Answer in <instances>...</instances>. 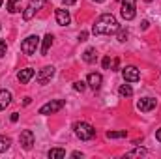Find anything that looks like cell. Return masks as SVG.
Masks as SVG:
<instances>
[{
    "instance_id": "13",
    "label": "cell",
    "mask_w": 161,
    "mask_h": 159,
    "mask_svg": "<svg viewBox=\"0 0 161 159\" xmlns=\"http://www.w3.org/2000/svg\"><path fill=\"white\" fill-rule=\"evenodd\" d=\"M32 77H34V69H32V68H25V69H21V71L17 73V79H19L21 84H26Z\"/></svg>"
},
{
    "instance_id": "16",
    "label": "cell",
    "mask_w": 161,
    "mask_h": 159,
    "mask_svg": "<svg viewBox=\"0 0 161 159\" xmlns=\"http://www.w3.org/2000/svg\"><path fill=\"white\" fill-rule=\"evenodd\" d=\"M49 159H64L66 157V150L64 148H53V150H49Z\"/></svg>"
},
{
    "instance_id": "21",
    "label": "cell",
    "mask_w": 161,
    "mask_h": 159,
    "mask_svg": "<svg viewBox=\"0 0 161 159\" xmlns=\"http://www.w3.org/2000/svg\"><path fill=\"white\" fill-rule=\"evenodd\" d=\"M9 144H11V140H9L8 137L0 135V154H2V152H6V150L9 148Z\"/></svg>"
},
{
    "instance_id": "28",
    "label": "cell",
    "mask_w": 161,
    "mask_h": 159,
    "mask_svg": "<svg viewBox=\"0 0 161 159\" xmlns=\"http://www.w3.org/2000/svg\"><path fill=\"white\" fill-rule=\"evenodd\" d=\"M86 38H88V32H80L79 34V41H86Z\"/></svg>"
},
{
    "instance_id": "31",
    "label": "cell",
    "mask_w": 161,
    "mask_h": 159,
    "mask_svg": "<svg viewBox=\"0 0 161 159\" xmlns=\"http://www.w3.org/2000/svg\"><path fill=\"white\" fill-rule=\"evenodd\" d=\"M17 120H19V114H17V112H13V114H11V122H17Z\"/></svg>"
},
{
    "instance_id": "3",
    "label": "cell",
    "mask_w": 161,
    "mask_h": 159,
    "mask_svg": "<svg viewBox=\"0 0 161 159\" xmlns=\"http://www.w3.org/2000/svg\"><path fill=\"white\" fill-rule=\"evenodd\" d=\"M38 45H40V38H38V36H28L26 40L21 43V51H23L26 56H32V54H36Z\"/></svg>"
},
{
    "instance_id": "4",
    "label": "cell",
    "mask_w": 161,
    "mask_h": 159,
    "mask_svg": "<svg viewBox=\"0 0 161 159\" xmlns=\"http://www.w3.org/2000/svg\"><path fill=\"white\" fill-rule=\"evenodd\" d=\"M135 9H137V0H122V19H125V21L135 19Z\"/></svg>"
},
{
    "instance_id": "6",
    "label": "cell",
    "mask_w": 161,
    "mask_h": 159,
    "mask_svg": "<svg viewBox=\"0 0 161 159\" xmlns=\"http://www.w3.org/2000/svg\"><path fill=\"white\" fill-rule=\"evenodd\" d=\"M64 107V99H54V101H49V103H45L43 107L40 109V114H54V112H58L60 109Z\"/></svg>"
},
{
    "instance_id": "14",
    "label": "cell",
    "mask_w": 161,
    "mask_h": 159,
    "mask_svg": "<svg viewBox=\"0 0 161 159\" xmlns=\"http://www.w3.org/2000/svg\"><path fill=\"white\" fill-rule=\"evenodd\" d=\"M11 103V92L9 90H0V111H4Z\"/></svg>"
},
{
    "instance_id": "19",
    "label": "cell",
    "mask_w": 161,
    "mask_h": 159,
    "mask_svg": "<svg viewBox=\"0 0 161 159\" xmlns=\"http://www.w3.org/2000/svg\"><path fill=\"white\" fill-rule=\"evenodd\" d=\"M118 94H120L122 97H129V96H133V88H131L129 84H122L120 90H118Z\"/></svg>"
},
{
    "instance_id": "32",
    "label": "cell",
    "mask_w": 161,
    "mask_h": 159,
    "mask_svg": "<svg viewBox=\"0 0 161 159\" xmlns=\"http://www.w3.org/2000/svg\"><path fill=\"white\" fill-rule=\"evenodd\" d=\"M71 156H73V157H82V154H80V152H73Z\"/></svg>"
},
{
    "instance_id": "17",
    "label": "cell",
    "mask_w": 161,
    "mask_h": 159,
    "mask_svg": "<svg viewBox=\"0 0 161 159\" xmlns=\"http://www.w3.org/2000/svg\"><path fill=\"white\" fill-rule=\"evenodd\" d=\"M53 40H54L53 34H47V36L43 38V45H41V54H43V56L49 52V49H51V45H53Z\"/></svg>"
},
{
    "instance_id": "10",
    "label": "cell",
    "mask_w": 161,
    "mask_h": 159,
    "mask_svg": "<svg viewBox=\"0 0 161 159\" xmlns=\"http://www.w3.org/2000/svg\"><path fill=\"white\" fill-rule=\"evenodd\" d=\"M122 75H124V79L127 80V82H137V80L141 79V73H139V69H137L135 66L124 68V69H122Z\"/></svg>"
},
{
    "instance_id": "1",
    "label": "cell",
    "mask_w": 161,
    "mask_h": 159,
    "mask_svg": "<svg viewBox=\"0 0 161 159\" xmlns=\"http://www.w3.org/2000/svg\"><path fill=\"white\" fill-rule=\"evenodd\" d=\"M118 28H120V25H118L116 17H114L113 13H103V15H99L97 21L94 23L92 32H94L96 36H111V34H116Z\"/></svg>"
},
{
    "instance_id": "23",
    "label": "cell",
    "mask_w": 161,
    "mask_h": 159,
    "mask_svg": "<svg viewBox=\"0 0 161 159\" xmlns=\"http://www.w3.org/2000/svg\"><path fill=\"white\" fill-rule=\"evenodd\" d=\"M127 38H129V32H127V30H120V28H118V41H120V43H124V41H127Z\"/></svg>"
},
{
    "instance_id": "2",
    "label": "cell",
    "mask_w": 161,
    "mask_h": 159,
    "mask_svg": "<svg viewBox=\"0 0 161 159\" xmlns=\"http://www.w3.org/2000/svg\"><path fill=\"white\" fill-rule=\"evenodd\" d=\"M73 131H75V135L79 137L80 140H92V139L96 137L94 125H90V123H86V122H75V123H73Z\"/></svg>"
},
{
    "instance_id": "25",
    "label": "cell",
    "mask_w": 161,
    "mask_h": 159,
    "mask_svg": "<svg viewBox=\"0 0 161 159\" xmlns=\"http://www.w3.org/2000/svg\"><path fill=\"white\" fill-rule=\"evenodd\" d=\"M6 51H8V45H6V41L0 40V56H4V54H6Z\"/></svg>"
},
{
    "instance_id": "7",
    "label": "cell",
    "mask_w": 161,
    "mask_h": 159,
    "mask_svg": "<svg viewBox=\"0 0 161 159\" xmlns=\"http://www.w3.org/2000/svg\"><path fill=\"white\" fill-rule=\"evenodd\" d=\"M156 105H158V99L156 97H142V99L137 101V109L141 112H150L152 109H156Z\"/></svg>"
},
{
    "instance_id": "5",
    "label": "cell",
    "mask_w": 161,
    "mask_h": 159,
    "mask_svg": "<svg viewBox=\"0 0 161 159\" xmlns=\"http://www.w3.org/2000/svg\"><path fill=\"white\" fill-rule=\"evenodd\" d=\"M45 2H47V0H30V4L26 6V9L23 11V19H25V21H30L41 8L45 6Z\"/></svg>"
},
{
    "instance_id": "11",
    "label": "cell",
    "mask_w": 161,
    "mask_h": 159,
    "mask_svg": "<svg viewBox=\"0 0 161 159\" xmlns=\"http://www.w3.org/2000/svg\"><path fill=\"white\" fill-rule=\"evenodd\" d=\"M54 15H56V23H58L60 26H68V25H69V21H71V17H69L68 9H64V8H58Z\"/></svg>"
},
{
    "instance_id": "20",
    "label": "cell",
    "mask_w": 161,
    "mask_h": 159,
    "mask_svg": "<svg viewBox=\"0 0 161 159\" xmlns=\"http://www.w3.org/2000/svg\"><path fill=\"white\" fill-rule=\"evenodd\" d=\"M141 156H146V150L144 148H135L133 152H127L125 157H141Z\"/></svg>"
},
{
    "instance_id": "15",
    "label": "cell",
    "mask_w": 161,
    "mask_h": 159,
    "mask_svg": "<svg viewBox=\"0 0 161 159\" xmlns=\"http://www.w3.org/2000/svg\"><path fill=\"white\" fill-rule=\"evenodd\" d=\"M96 58H97V52H96V49H86L84 52H82V60L86 62V64H94L96 62Z\"/></svg>"
},
{
    "instance_id": "30",
    "label": "cell",
    "mask_w": 161,
    "mask_h": 159,
    "mask_svg": "<svg viewBox=\"0 0 161 159\" xmlns=\"http://www.w3.org/2000/svg\"><path fill=\"white\" fill-rule=\"evenodd\" d=\"M156 139H158V140L161 142V127L158 129V131H156Z\"/></svg>"
},
{
    "instance_id": "29",
    "label": "cell",
    "mask_w": 161,
    "mask_h": 159,
    "mask_svg": "<svg viewBox=\"0 0 161 159\" xmlns=\"http://www.w3.org/2000/svg\"><path fill=\"white\" fill-rule=\"evenodd\" d=\"M62 2H64V4H66V6H71V4H75V2H77V0H62Z\"/></svg>"
},
{
    "instance_id": "18",
    "label": "cell",
    "mask_w": 161,
    "mask_h": 159,
    "mask_svg": "<svg viewBox=\"0 0 161 159\" xmlns=\"http://www.w3.org/2000/svg\"><path fill=\"white\" fill-rule=\"evenodd\" d=\"M21 2H23V0H8V4H6L8 11H9V13H17V11L21 9Z\"/></svg>"
},
{
    "instance_id": "22",
    "label": "cell",
    "mask_w": 161,
    "mask_h": 159,
    "mask_svg": "<svg viewBox=\"0 0 161 159\" xmlns=\"http://www.w3.org/2000/svg\"><path fill=\"white\" fill-rule=\"evenodd\" d=\"M122 137H127L125 131H107V139H122Z\"/></svg>"
},
{
    "instance_id": "33",
    "label": "cell",
    "mask_w": 161,
    "mask_h": 159,
    "mask_svg": "<svg viewBox=\"0 0 161 159\" xmlns=\"http://www.w3.org/2000/svg\"><path fill=\"white\" fill-rule=\"evenodd\" d=\"M94 2H103V0H94Z\"/></svg>"
},
{
    "instance_id": "8",
    "label": "cell",
    "mask_w": 161,
    "mask_h": 159,
    "mask_svg": "<svg viewBox=\"0 0 161 159\" xmlns=\"http://www.w3.org/2000/svg\"><path fill=\"white\" fill-rule=\"evenodd\" d=\"M53 77H54V68H53V66H45V68H41L40 73L36 75V79H38L40 84H47Z\"/></svg>"
},
{
    "instance_id": "26",
    "label": "cell",
    "mask_w": 161,
    "mask_h": 159,
    "mask_svg": "<svg viewBox=\"0 0 161 159\" xmlns=\"http://www.w3.org/2000/svg\"><path fill=\"white\" fill-rule=\"evenodd\" d=\"M111 68V56H105L103 58V69H109Z\"/></svg>"
},
{
    "instance_id": "9",
    "label": "cell",
    "mask_w": 161,
    "mask_h": 159,
    "mask_svg": "<svg viewBox=\"0 0 161 159\" xmlns=\"http://www.w3.org/2000/svg\"><path fill=\"white\" fill-rule=\"evenodd\" d=\"M19 142H21V146H23L25 150H30L32 144H34V133H32L30 129L21 131V135H19Z\"/></svg>"
},
{
    "instance_id": "12",
    "label": "cell",
    "mask_w": 161,
    "mask_h": 159,
    "mask_svg": "<svg viewBox=\"0 0 161 159\" xmlns=\"http://www.w3.org/2000/svg\"><path fill=\"white\" fill-rule=\"evenodd\" d=\"M101 82H103V77L99 73H90L88 79H86V84L92 88V90H99L101 88Z\"/></svg>"
},
{
    "instance_id": "27",
    "label": "cell",
    "mask_w": 161,
    "mask_h": 159,
    "mask_svg": "<svg viewBox=\"0 0 161 159\" xmlns=\"http://www.w3.org/2000/svg\"><path fill=\"white\" fill-rule=\"evenodd\" d=\"M111 69H113V71H114V69H118V58L111 60Z\"/></svg>"
},
{
    "instance_id": "34",
    "label": "cell",
    "mask_w": 161,
    "mask_h": 159,
    "mask_svg": "<svg viewBox=\"0 0 161 159\" xmlns=\"http://www.w3.org/2000/svg\"><path fill=\"white\" fill-rule=\"evenodd\" d=\"M0 6H2V0H0Z\"/></svg>"
},
{
    "instance_id": "24",
    "label": "cell",
    "mask_w": 161,
    "mask_h": 159,
    "mask_svg": "<svg viewBox=\"0 0 161 159\" xmlns=\"http://www.w3.org/2000/svg\"><path fill=\"white\" fill-rule=\"evenodd\" d=\"M73 88H75L77 92H82V90L86 88V82H82V80H77V82L73 84Z\"/></svg>"
}]
</instances>
